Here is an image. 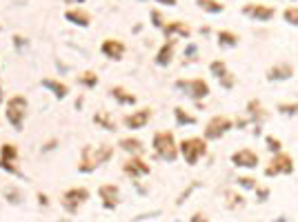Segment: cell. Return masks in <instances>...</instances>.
Instances as JSON below:
<instances>
[{
	"label": "cell",
	"instance_id": "1",
	"mask_svg": "<svg viewBox=\"0 0 298 222\" xmlns=\"http://www.w3.org/2000/svg\"><path fill=\"white\" fill-rule=\"evenodd\" d=\"M114 158V147L111 145H100V147H83V158L78 163V171L83 173H91L96 171L100 165L109 163Z\"/></svg>",
	"mask_w": 298,
	"mask_h": 222
},
{
	"label": "cell",
	"instance_id": "2",
	"mask_svg": "<svg viewBox=\"0 0 298 222\" xmlns=\"http://www.w3.org/2000/svg\"><path fill=\"white\" fill-rule=\"evenodd\" d=\"M152 149L160 160H167V163H174L178 153V145H176V138L172 131H156L154 140H152Z\"/></svg>",
	"mask_w": 298,
	"mask_h": 222
},
{
	"label": "cell",
	"instance_id": "3",
	"mask_svg": "<svg viewBox=\"0 0 298 222\" xmlns=\"http://www.w3.org/2000/svg\"><path fill=\"white\" fill-rule=\"evenodd\" d=\"M27 107H29V103H27V98L20 96V93H18V96H11L9 100H7L5 116H7L9 125H11L16 131H23L25 116H27Z\"/></svg>",
	"mask_w": 298,
	"mask_h": 222
},
{
	"label": "cell",
	"instance_id": "4",
	"mask_svg": "<svg viewBox=\"0 0 298 222\" xmlns=\"http://www.w3.org/2000/svg\"><path fill=\"white\" fill-rule=\"evenodd\" d=\"M89 200V189L87 187H73V189H67L63 196H60V207L69 213V216H76V213L83 209V205Z\"/></svg>",
	"mask_w": 298,
	"mask_h": 222
},
{
	"label": "cell",
	"instance_id": "5",
	"mask_svg": "<svg viewBox=\"0 0 298 222\" xmlns=\"http://www.w3.org/2000/svg\"><path fill=\"white\" fill-rule=\"evenodd\" d=\"M178 153L185 158L187 165H198V160L207 153V140L205 138H185L178 145Z\"/></svg>",
	"mask_w": 298,
	"mask_h": 222
},
{
	"label": "cell",
	"instance_id": "6",
	"mask_svg": "<svg viewBox=\"0 0 298 222\" xmlns=\"http://www.w3.org/2000/svg\"><path fill=\"white\" fill-rule=\"evenodd\" d=\"M16 163H18V147L13 143H5L0 147V169L11 173V176L23 178V171L16 167Z\"/></svg>",
	"mask_w": 298,
	"mask_h": 222
},
{
	"label": "cell",
	"instance_id": "7",
	"mask_svg": "<svg viewBox=\"0 0 298 222\" xmlns=\"http://www.w3.org/2000/svg\"><path fill=\"white\" fill-rule=\"evenodd\" d=\"M281 173H285V176H289V173H294V158L287 156V153H276V156L272 158V163L267 165L265 169V176L267 178H276L281 176Z\"/></svg>",
	"mask_w": 298,
	"mask_h": 222
},
{
	"label": "cell",
	"instance_id": "8",
	"mask_svg": "<svg viewBox=\"0 0 298 222\" xmlns=\"http://www.w3.org/2000/svg\"><path fill=\"white\" fill-rule=\"evenodd\" d=\"M176 87H178V89H182L189 98H194V100H202V98L209 96V85H207V80H202V78L178 80V83H176Z\"/></svg>",
	"mask_w": 298,
	"mask_h": 222
},
{
	"label": "cell",
	"instance_id": "9",
	"mask_svg": "<svg viewBox=\"0 0 298 222\" xmlns=\"http://www.w3.org/2000/svg\"><path fill=\"white\" fill-rule=\"evenodd\" d=\"M229 129H232V120L227 116L209 118V123L205 125V140H220Z\"/></svg>",
	"mask_w": 298,
	"mask_h": 222
},
{
	"label": "cell",
	"instance_id": "10",
	"mask_svg": "<svg viewBox=\"0 0 298 222\" xmlns=\"http://www.w3.org/2000/svg\"><path fill=\"white\" fill-rule=\"evenodd\" d=\"M243 13L252 20H258V23H267L276 16V9L269 5H260V3H247L243 7Z\"/></svg>",
	"mask_w": 298,
	"mask_h": 222
},
{
	"label": "cell",
	"instance_id": "11",
	"mask_svg": "<svg viewBox=\"0 0 298 222\" xmlns=\"http://www.w3.org/2000/svg\"><path fill=\"white\" fill-rule=\"evenodd\" d=\"M123 171L132 178H143V176H149V173H152V167H149L140 156H132L129 160H125Z\"/></svg>",
	"mask_w": 298,
	"mask_h": 222
},
{
	"label": "cell",
	"instance_id": "12",
	"mask_svg": "<svg viewBox=\"0 0 298 222\" xmlns=\"http://www.w3.org/2000/svg\"><path fill=\"white\" fill-rule=\"evenodd\" d=\"M118 196H120V189L116 185H100L98 187V198L107 211H114L118 207Z\"/></svg>",
	"mask_w": 298,
	"mask_h": 222
},
{
	"label": "cell",
	"instance_id": "13",
	"mask_svg": "<svg viewBox=\"0 0 298 222\" xmlns=\"http://www.w3.org/2000/svg\"><path fill=\"white\" fill-rule=\"evenodd\" d=\"M232 163L236 167H243V169H256L260 163V158H258V153L252 151V149H238V151L232 153Z\"/></svg>",
	"mask_w": 298,
	"mask_h": 222
},
{
	"label": "cell",
	"instance_id": "14",
	"mask_svg": "<svg viewBox=\"0 0 298 222\" xmlns=\"http://www.w3.org/2000/svg\"><path fill=\"white\" fill-rule=\"evenodd\" d=\"M100 53H103L105 58L109 60H123L125 56V43L118 38H107L103 40V45H100Z\"/></svg>",
	"mask_w": 298,
	"mask_h": 222
},
{
	"label": "cell",
	"instance_id": "15",
	"mask_svg": "<svg viewBox=\"0 0 298 222\" xmlns=\"http://www.w3.org/2000/svg\"><path fill=\"white\" fill-rule=\"evenodd\" d=\"M152 120V109L149 107H143V109H138V111H132L129 116H125V127L127 129H143V127Z\"/></svg>",
	"mask_w": 298,
	"mask_h": 222
},
{
	"label": "cell",
	"instance_id": "16",
	"mask_svg": "<svg viewBox=\"0 0 298 222\" xmlns=\"http://www.w3.org/2000/svg\"><path fill=\"white\" fill-rule=\"evenodd\" d=\"M65 20L71 25H78V27H89L91 25V13L83 9V7H73V9H67L65 11Z\"/></svg>",
	"mask_w": 298,
	"mask_h": 222
},
{
	"label": "cell",
	"instance_id": "17",
	"mask_svg": "<svg viewBox=\"0 0 298 222\" xmlns=\"http://www.w3.org/2000/svg\"><path fill=\"white\" fill-rule=\"evenodd\" d=\"M162 33H165V38H174V36H180V38H189L192 36V27L187 23H180V20H172V23H167L162 27Z\"/></svg>",
	"mask_w": 298,
	"mask_h": 222
},
{
	"label": "cell",
	"instance_id": "18",
	"mask_svg": "<svg viewBox=\"0 0 298 222\" xmlns=\"http://www.w3.org/2000/svg\"><path fill=\"white\" fill-rule=\"evenodd\" d=\"M292 76H294V67L287 65V63L274 65L272 69L267 71V80H272V83H283V80H289Z\"/></svg>",
	"mask_w": 298,
	"mask_h": 222
},
{
	"label": "cell",
	"instance_id": "19",
	"mask_svg": "<svg viewBox=\"0 0 298 222\" xmlns=\"http://www.w3.org/2000/svg\"><path fill=\"white\" fill-rule=\"evenodd\" d=\"M174 49H176V40L169 38L167 43L158 49V53H156V65H158V67L172 65V60H174Z\"/></svg>",
	"mask_w": 298,
	"mask_h": 222
},
{
	"label": "cell",
	"instance_id": "20",
	"mask_svg": "<svg viewBox=\"0 0 298 222\" xmlns=\"http://www.w3.org/2000/svg\"><path fill=\"white\" fill-rule=\"evenodd\" d=\"M40 87H45V89H49L53 96H56L58 100H63L69 96V87H67L65 83H60V80H53V78H43L40 80Z\"/></svg>",
	"mask_w": 298,
	"mask_h": 222
},
{
	"label": "cell",
	"instance_id": "21",
	"mask_svg": "<svg viewBox=\"0 0 298 222\" xmlns=\"http://www.w3.org/2000/svg\"><path fill=\"white\" fill-rule=\"evenodd\" d=\"M222 198H225V207L229 211H238V209H245V198L240 196L236 189H225L222 191Z\"/></svg>",
	"mask_w": 298,
	"mask_h": 222
},
{
	"label": "cell",
	"instance_id": "22",
	"mask_svg": "<svg viewBox=\"0 0 298 222\" xmlns=\"http://www.w3.org/2000/svg\"><path fill=\"white\" fill-rule=\"evenodd\" d=\"M118 147H120V149H123L125 153H132V156H140V153L145 151L143 143H140L138 138H132V136L120 138V140H118Z\"/></svg>",
	"mask_w": 298,
	"mask_h": 222
},
{
	"label": "cell",
	"instance_id": "23",
	"mask_svg": "<svg viewBox=\"0 0 298 222\" xmlns=\"http://www.w3.org/2000/svg\"><path fill=\"white\" fill-rule=\"evenodd\" d=\"M109 96L116 100L118 105H136V96H134V93H129L125 89V87H111L109 89Z\"/></svg>",
	"mask_w": 298,
	"mask_h": 222
},
{
	"label": "cell",
	"instance_id": "24",
	"mask_svg": "<svg viewBox=\"0 0 298 222\" xmlns=\"http://www.w3.org/2000/svg\"><path fill=\"white\" fill-rule=\"evenodd\" d=\"M76 80H78V85L87 87V89H96L98 83H100V78H98L96 71H83V73H78Z\"/></svg>",
	"mask_w": 298,
	"mask_h": 222
},
{
	"label": "cell",
	"instance_id": "25",
	"mask_svg": "<svg viewBox=\"0 0 298 222\" xmlns=\"http://www.w3.org/2000/svg\"><path fill=\"white\" fill-rule=\"evenodd\" d=\"M94 125L103 127V129H107V131L116 129V123L109 118V113H107V111H96V116H94Z\"/></svg>",
	"mask_w": 298,
	"mask_h": 222
},
{
	"label": "cell",
	"instance_id": "26",
	"mask_svg": "<svg viewBox=\"0 0 298 222\" xmlns=\"http://www.w3.org/2000/svg\"><path fill=\"white\" fill-rule=\"evenodd\" d=\"M198 3V7L202 11H207V13H222L225 11V5H220L218 0H196Z\"/></svg>",
	"mask_w": 298,
	"mask_h": 222
},
{
	"label": "cell",
	"instance_id": "27",
	"mask_svg": "<svg viewBox=\"0 0 298 222\" xmlns=\"http://www.w3.org/2000/svg\"><path fill=\"white\" fill-rule=\"evenodd\" d=\"M238 36H236L234 31H227V29H222V31H218V45L220 47H236L238 45Z\"/></svg>",
	"mask_w": 298,
	"mask_h": 222
},
{
	"label": "cell",
	"instance_id": "28",
	"mask_svg": "<svg viewBox=\"0 0 298 222\" xmlns=\"http://www.w3.org/2000/svg\"><path fill=\"white\" fill-rule=\"evenodd\" d=\"M247 113H249V118H252V120H256V123H260V120L265 118V111H263V105L258 103V100H249Z\"/></svg>",
	"mask_w": 298,
	"mask_h": 222
},
{
	"label": "cell",
	"instance_id": "29",
	"mask_svg": "<svg viewBox=\"0 0 298 222\" xmlns=\"http://www.w3.org/2000/svg\"><path fill=\"white\" fill-rule=\"evenodd\" d=\"M174 118H176V123H178V125H194L196 123V118L189 111L182 109V107H176V109H174Z\"/></svg>",
	"mask_w": 298,
	"mask_h": 222
},
{
	"label": "cell",
	"instance_id": "30",
	"mask_svg": "<svg viewBox=\"0 0 298 222\" xmlns=\"http://www.w3.org/2000/svg\"><path fill=\"white\" fill-rule=\"evenodd\" d=\"M209 71H212V76H216V78H222V76H227V65H225V60H214L212 65H209Z\"/></svg>",
	"mask_w": 298,
	"mask_h": 222
},
{
	"label": "cell",
	"instance_id": "31",
	"mask_svg": "<svg viewBox=\"0 0 298 222\" xmlns=\"http://www.w3.org/2000/svg\"><path fill=\"white\" fill-rule=\"evenodd\" d=\"M5 198H7V203H9V205H20V203H23V193H20V189H16V187H7Z\"/></svg>",
	"mask_w": 298,
	"mask_h": 222
},
{
	"label": "cell",
	"instance_id": "32",
	"mask_svg": "<svg viewBox=\"0 0 298 222\" xmlns=\"http://www.w3.org/2000/svg\"><path fill=\"white\" fill-rule=\"evenodd\" d=\"M283 18H285V23L298 27V7H287V9L283 11Z\"/></svg>",
	"mask_w": 298,
	"mask_h": 222
},
{
	"label": "cell",
	"instance_id": "33",
	"mask_svg": "<svg viewBox=\"0 0 298 222\" xmlns=\"http://www.w3.org/2000/svg\"><path fill=\"white\" fill-rule=\"evenodd\" d=\"M265 145H267V151H272V153H281L283 151V143L278 138H274V136H267Z\"/></svg>",
	"mask_w": 298,
	"mask_h": 222
},
{
	"label": "cell",
	"instance_id": "34",
	"mask_svg": "<svg viewBox=\"0 0 298 222\" xmlns=\"http://www.w3.org/2000/svg\"><path fill=\"white\" fill-rule=\"evenodd\" d=\"M278 111L283 113V116H298V103H281L278 105Z\"/></svg>",
	"mask_w": 298,
	"mask_h": 222
},
{
	"label": "cell",
	"instance_id": "35",
	"mask_svg": "<svg viewBox=\"0 0 298 222\" xmlns=\"http://www.w3.org/2000/svg\"><path fill=\"white\" fill-rule=\"evenodd\" d=\"M196 187H198V183H192V185H189V189L182 191L180 196H178V200H176V207H182V205H185V200H187L189 196H192V191L196 189Z\"/></svg>",
	"mask_w": 298,
	"mask_h": 222
},
{
	"label": "cell",
	"instance_id": "36",
	"mask_svg": "<svg viewBox=\"0 0 298 222\" xmlns=\"http://www.w3.org/2000/svg\"><path fill=\"white\" fill-rule=\"evenodd\" d=\"M236 183H238V187H243V189H256V187H258V183H256L254 178H238L236 180Z\"/></svg>",
	"mask_w": 298,
	"mask_h": 222
},
{
	"label": "cell",
	"instance_id": "37",
	"mask_svg": "<svg viewBox=\"0 0 298 222\" xmlns=\"http://www.w3.org/2000/svg\"><path fill=\"white\" fill-rule=\"evenodd\" d=\"M152 20H154V27H156V29H162V27H165V20H162V16H160V11L158 9H154L152 11Z\"/></svg>",
	"mask_w": 298,
	"mask_h": 222
},
{
	"label": "cell",
	"instance_id": "38",
	"mask_svg": "<svg viewBox=\"0 0 298 222\" xmlns=\"http://www.w3.org/2000/svg\"><path fill=\"white\" fill-rule=\"evenodd\" d=\"M11 40H13V47H16L18 51H23L25 47H27V38H23V36H20V33H16V36H13Z\"/></svg>",
	"mask_w": 298,
	"mask_h": 222
},
{
	"label": "cell",
	"instance_id": "39",
	"mask_svg": "<svg viewBox=\"0 0 298 222\" xmlns=\"http://www.w3.org/2000/svg\"><path fill=\"white\" fill-rule=\"evenodd\" d=\"M218 83L225 87V89H232V87H234V73H227V76H222Z\"/></svg>",
	"mask_w": 298,
	"mask_h": 222
},
{
	"label": "cell",
	"instance_id": "40",
	"mask_svg": "<svg viewBox=\"0 0 298 222\" xmlns=\"http://www.w3.org/2000/svg\"><path fill=\"white\" fill-rule=\"evenodd\" d=\"M189 222H209V218H207V216H205V213H202V211H196L194 216L189 218Z\"/></svg>",
	"mask_w": 298,
	"mask_h": 222
},
{
	"label": "cell",
	"instance_id": "41",
	"mask_svg": "<svg viewBox=\"0 0 298 222\" xmlns=\"http://www.w3.org/2000/svg\"><path fill=\"white\" fill-rule=\"evenodd\" d=\"M256 191H258V203H265L267 196H269V189H258V187H256Z\"/></svg>",
	"mask_w": 298,
	"mask_h": 222
},
{
	"label": "cell",
	"instance_id": "42",
	"mask_svg": "<svg viewBox=\"0 0 298 222\" xmlns=\"http://www.w3.org/2000/svg\"><path fill=\"white\" fill-rule=\"evenodd\" d=\"M38 203H40V207H49V198H47L45 193L40 191V193H38Z\"/></svg>",
	"mask_w": 298,
	"mask_h": 222
},
{
	"label": "cell",
	"instance_id": "43",
	"mask_svg": "<svg viewBox=\"0 0 298 222\" xmlns=\"http://www.w3.org/2000/svg\"><path fill=\"white\" fill-rule=\"evenodd\" d=\"M56 145H58V140H49V143H45L43 149L45 151H51V149H56Z\"/></svg>",
	"mask_w": 298,
	"mask_h": 222
},
{
	"label": "cell",
	"instance_id": "44",
	"mask_svg": "<svg viewBox=\"0 0 298 222\" xmlns=\"http://www.w3.org/2000/svg\"><path fill=\"white\" fill-rule=\"evenodd\" d=\"M158 5H167V7H176L178 5V0H156Z\"/></svg>",
	"mask_w": 298,
	"mask_h": 222
},
{
	"label": "cell",
	"instance_id": "45",
	"mask_svg": "<svg viewBox=\"0 0 298 222\" xmlns=\"http://www.w3.org/2000/svg\"><path fill=\"white\" fill-rule=\"evenodd\" d=\"M83 3H85V0H65V5H76V7L83 5Z\"/></svg>",
	"mask_w": 298,
	"mask_h": 222
},
{
	"label": "cell",
	"instance_id": "46",
	"mask_svg": "<svg viewBox=\"0 0 298 222\" xmlns=\"http://www.w3.org/2000/svg\"><path fill=\"white\" fill-rule=\"evenodd\" d=\"M276 222H289L287 218H276Z\"/></svg>",
	"mask_w": 298,
	"mask_h": 222
},
{
	"label": "cell",
	"instance_id": "47",
	"mask_svg": "<svg viewBox=\"0 0 298 222\" xmlns=\"http://www.w3.org/2000/svg\"><path fill=\"white\" fill-rule=\"evenodd\" d=\"M3 100H5V96H3V87H0V103H3Z\"/></svg>",
	"mask_w": 298,
	"mask_h": 222
}]
</instances>
